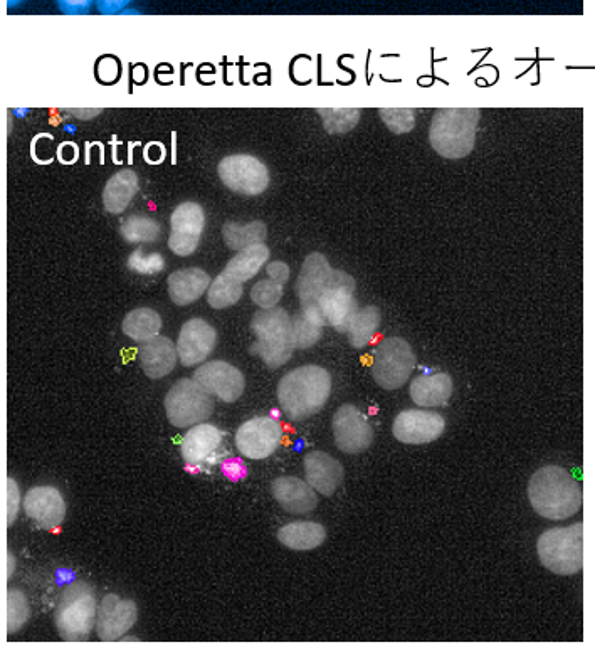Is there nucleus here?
<instances>
[{
    "label": "nucleus",
    "instance_id": "a878e982",
    "mask_svg": "<svg viewBox=\"0 0 595 647\" xmlns=\"http://www.w3.org/2000/svg\"><path fill=\"white\" fill-rule=\"evenodd\" d=\"M138 175L133 170L125 169L116 172L103 190V206L111 214H122L127 211L133 197L138 192Z\"/></svg>",
    "mask_w": 595,
    "mask_h": 647
},
{
    "label": "nucleus",
    "instance_id": "4468645a",
    "mask_svg": "<svg viewBox=\"0 0 595 647\" xmlns=\"http://www.w3.org/2000/svg\"><path fill=\"white\" fill-rule=\"evenodd\" d=\"M333 436L340 451L359 454L372 446L374 429L359 407L347 404L340 407L333 416Z\"/></svg>",
    "mask_w": 595,
    "mask_h": 647
},
{
    "label": "nucleus",
    "instance_id": "58836bf2",
    "mask_svg": "<svg viewBox=\"0 0 595 647\" xmlns=\"http://www.w3.org/2000/svg\"><path fill=\"white\" fill-rule=\"evenodd\" d=\"M380 118L394 133L411 132L416 125V115L412 110H380Z\"/></svg>",
    "mask_w": 595,
    "mask_h": 647
},
{
    "label": "nucleus",
    "instance_id": "c03bdc74",
    "mask_svg": "<svg viewBox=\"0 0 595 647\" xmlns=\"http://www.w3.org/2000/svg\"><path fill=\"white\" fill-rule=\"evenodd\" d=\"M98 78L105 83H113L118 78V63L115 59L106 58L98 64Z\"/></svg>",
    "mask_w": 595,
    "mask_h": 647
},
{
    "label": "nucleus",
    "instance_id": "20e7f679",
    "mask_svg": "<svg viewBox=\"0 0 595 647\" xmlns=\"http://www.w3.org/2000/svg\"><path fill=\"white\" fill-rule=\"evenodd\" d=\"M480 110H443L432 118L431 145L441 157L463 158L473 152Z\"/></svg>",
    "mask_w": 595,
    "mask_h": 647
},
{
    "label": "nucleus",
    "instance_id": "9d476101",
    "mask_svg": "<svg viewBox=\"0 0 595 647\" xmlns=\"http://www.w3.org/2000/svg\"><path fill=\"white\" fill-rule=\"evenodd\" d=\"M217 172L224 185L239 194L259 195L268 189V167L253 155L241 153L222 158Z\"/></svg>",
    "mask_w": 595,
    "mask_h": 647
},
{
    "label": "nucleus",
    "instance_id": "5701e85b",
    "mask_svg": "<svg viewBox=\"0 0 595 647\" xmlns=\"http://www.w3.org/2000/svg\"><path fill=\"white\" fill-rule=\"evenodd\" d=\"M140 363L147 377L158 380L172 374L177 365V345L167 337H155L143 343L140 352Z\"/></svg>",
    "mask_w": 595,
    "mask_h": 647
},
{
    "label": "nucleus",
    "instance_id": "f3484780",
    "mask_svg": "<svg viewBox=\"0 0 595 647\" xmlns=\"http://www.w3.org/2000/svg\"><path fill=\"white\" fill-rule=\"evenodd\" d=\"M446 429V421L441 414L431 411H419L409 409L395 417L392 432L397 441L404 444H429L443 436Z\"/></svg>",
    "mask_w": 595,
    "mask_h": 647
},
{
    "label": "nucleus",
    "instance_id": "c9c22d12",
    "mask_svg": "<svg viewBox=\"0 0 595 647\" xmlns=\"http://www.w3.org/2000/svg\"><path fill=\"white\" fill-rule=\"evenodd\" d=\"M283 298V285L276 283L273 279H263L253 286L251 290V300L261 308V310H269V308H276Z\"/></svg>",
    "mask_w": 595,
    "mask_h": 647
},
{
    "label": "nucleus",
    "instance_id": "1a4fd4ad",
    "mask_svg": "<svg viewBox=\"0 0 595 647\" xmlns=\"http://www.w3.org/2000/svg\"><path fill=\"white\" fill-rule=\"evenodd\" d=\"M316 306L322 311L323 318L337 332L347 333L353 315L359 310L355 301V279L343 271H333L332 281L323 291Z\"/></svg>",
    "mask_w": 595,
    "mask_h": 647
},
{
    "label": "nucleus",
    "instance_id": "aec40b11",
    "mask_svg": "<svg viewBox=\"0 0 595 647\" xmlns=\"http://www.w3.org/2000/svg\"><path fill=\"white\" fill-rule=\"evenodd\" d=\"M333 271L328 259L320 253H311L301 266L300 276L296 281V293L301 306H316L323 291L332 281Z\"/></svg>",
    "mask_w": 595,
    "mask_h": 647
},
{
    "label": "nucleus",
    "instance_id": "79ce46f5",
    "mask_svg": "<svg viewBox=\"0 0 595 647\" xmlns=\"http://www.w3.org/2000/svg\"><path fill=\"white\" fill-rule=\"evenodd\" d=\"M266 273H268V278L273 279L276 283L280 285H285L286 281L290 279V268L288 264L283 263V261H273L266 266Z\"/></svg>",
    "mask_w": 595,
    "mask_h": 647
},
{
    "label": "nucleus",
    "instance_id": "393cba45",
    "mask_svg": "<svg viewBox=\"0 0 595 647\" xmlns=\"http://www.w3.org/2000/svg\"><path fill=\"white\" fill-rule=\"evenodd\" d=\"M453 379L444 372L431 375H419L412 380L411 397L417 406L441 407L453 395Z\"/></svg>",
    "mask_w": 595,
    "mask_h": 647
},
{
    "label": "nucleus",
    "instance_id": "c85d7f7f",
    "mask_svg": "<svg viewBox=\"0 0 595 647\" xmlns=\"http://www.w3.org/2000/svg\"><path fill=\"white\" fill-rule=\"evenodd\" d=\"M268 259V246H264V242H259V244H253V246L237 251L236 256L227 263L224 273L244 283V281L253 279L261 271V268H264V264L268 263Z\"/></svg>",
    "mask_w": 595,
    "mask_h": 647
},
{
    "label": "nucleus",
    "instance_id": "6ab92c4d",
    "mask_svg": "<svg viewBox=\"0 0 595 647\" xmlns=\"http://www.w3.org/2000/svg\"><path fill=\"white\" fill-rule=\"evenodd\" d=\"M24 511L39 527L56 530L66 518V501L58 488L36 486L24 496Z\"/></svg>",
    "mask_w": 595,
    "mask_h": 647
},
{
    "label": "nucleus",
    "instance_id": "6e6552de",
    "mask_svg": "<svg viewBox=\"0 0 595 647\" xmlns=\"http://www.w3.org/2000/svg\"><path fill=\"white\" fill-rule=\"evenodd\" d=\"M165 411L175 427L197 426L212 416L214 400L197 380L182 379L165 397Z\"/></svg>",
    "mask_w": 595,
    "mask_h": 647
},
{
    "label": "nucleus",
    "instance_id": "dca6fc26",
    "mask_svg": "<svg viewBox=\"0 0 595 647\" xmlns=\"http://www.w3.org/2000/svg\"><path fill=\"white\" fill-rule=\"evenodd\" d=\"M137 619V604L133 600L120 599L115 594L105 595L101 600L96 621L100 641H120L137 624Z\"/></svg>",
    "mask_w": 595,
    "mask_h": 647
},
{
    "label": "nucleus",
    "instance_id": "7c9ffc66",
    "mask_svg": "<svg viewBox=\"0 0 595 647\" xmlns=\"http://www.w3.org/2000/svg\"><path fill=\"white\" fill-rule=\"evenodd\" d=\"M379 327L380 311L377 306H365L362 310H357L348 325L350 345L355 348L367 347L379 332Z\"/></svg>",
    "mask_w": 595,
    "mask_h": 647
},
{
    "label": "nucleus",
    "instance_id": "39448f33",
    "mask_svg": "<svg viewBox=\"0 0 595 647\" xmlns=\"http://www.w3.org/2000/svg\"><path fill=\"white\" fill-rule=\"evenodd\" d=\"M96 621L98 602L90 585L85 582L68 585L61 594L56 609L59 636L68 642L88 641Z\"/></svg>",
    "mask_w": 595,
    "mask_h": 647
},
{
    "label": "nucleus",
    "instance_id": "2f4dec72",
    "mask_svg": "<svg viewBox=\"0 0 595 647\" xmlns=\"http://www.w3.org/2000/svg\"><path fill=\"white\" fill-rule=\"evenodd\" d=\"M222 236L226 241L227 248L234 249V251H241V249L253 246L264 242L268 232H266V224L261 221L249 222V224H236V222H227L222 227Z\"/></svg>",
    "mask_w": 595,
    "mask_h": 647
},
{
    "label": "nucleus",
    "instance_id": "a211bd4d",
    "mask_svg": "<svg viewBox=\"0 0 595 647\" xmlns=\"http://www.w3.org/2000/svg\"><path fill=\"white\" fill-rule=\"evenodd\" d=\"M217 343L216 328L202 318H192L180 328L177 353L184 367L206 362Z\"/></svg>",
    "mask_w": 595,
    "mask_h": 647
},
{
    "label": "nucleus",
    "instance_id": "f704fd0d",
    "mask_svg": "<svg viewBox=\"0 0 595 647\" xmlns=\"http://www.w3.org/2000/svg\"><path fill=\"white\" fill-rule=\"evenodd\" d=\"M31 616L26 595L21 590H9L7 594V632L14 634L19 631Z\"/></svg>",
    "mask_w": 595,
    "mask_h": 647
},
{
    "label": "nucleus",
    "instance_id": "f257e3e1",
    "mask_svg": "<svg viewBox=\"0 0 595 647\" xmlns=\"http://www.w3.org/2000/svg\"><path fill=\"white\" fill-rule=\"evenodd\" d=\"M528 498L533 510L547 520H569L579 513L584 493L579 481L565 468L543 466L528 483Z\"/></svg>",
    "mask_w": 595,
    "mask_h": 647
},
{
    "label": "nucleus",
    "instance_id": "cd10ccee",
    "mask_svg": "<svg viewBox=\"0 0 595 647\" xmlns=\"http://www.w3.org/2000/svg\"><path fill=\"white\" fill-rule=\"evenodd\" d=\"M327 321L318 306H303V310L291 318V340L293 347L306 350L322 338L323 327Z\"/></svg>",
    "mask_w": 595,
    "mask_h": 647
},
{
    "label": "nucleus",
    "instance_id": "ddd939ff",
    "mask_svg": "<svg viewBox=\"0 0 595 647\" xmlns=\"http://www.w3.org/2000/svg\"><path fill=\"white\" fill-rule=\"evenodd\" d=\"M170 224H172L169 237L170 251L182 258L194 254L199 248L202 232L206 227L204 209L197 202H182L172 212Z\"/></svg>",
    "mask_w": 595,
    "mask_h": 647
},
{
    "label": "nucleus",
    "instance_id": "b1692460",
    "mask_svg": "<svg viewBox=\"0 0 595 647\" xmlns=\"http://www.w3.org/2000/svg\"><path fill=\"white\" fill-rule=\"evenodd\" d=\"M211 283V276L204 269H179L169 276L170 300L174 301L175 305H190L209 290Z\"/></svg>",
    "mask_w": 595,
    "mask_h": 647
},
{
    "label": "nucleus",
    "instance_id": "9b49d317",
    "mask_svg": "<svg viewBox=\"0 0 595 647\" xmlns=\"http://www.w3.org/2000/svg\"><path fill=\"white\" fill-rule=\"evenodd\" d=\"M180 453L190 469L206 471L221 463L224 456V432L212 424L192 426L180 444Z\"/></svg>",
    "mask_w": 595,
    "mask_h": 647
},
{
    "label": "nucleus",
    "instance_id": "412c9836",
    "mask_svg": "<svg viewBox=\"0 0 595 647\" xmlns=\"http://www.w3.org/2000/svg\"><path fill=\"white\" fill-rule=\"evenodd\" d=\"M305 476L313 490L333 496L343 481L342 464L330 454L313 451L305 456Z\"/></svg>",
    "mask_w": 595,
    "mask_h": 647
},
{
    "label": "nucleus",
    "instance_id": "2eb2a0df",
    "mask_svg": "<svg viewBox=\"0 0 595 647\" xmlns=\"http://www.w3.org/2000/svg\"><path fill=\"white\" fill-rule=\"evenodd\" d=\"M194 379L202 385V389L227 404L236 402L246 389L243 372L221 360L204 363L195 370Z\"/></svg>",
    "mask_w": 595,
    "mask_h": 647
},
{
    "label": "nucleus",
    "instance_id": "423d86ee",
    "mask_svg": "<svg viewBox=\"0 0 595 647\" xmlns=\"http://www.w3.org/2000/svg\"><path fill=\"white\" fill-rule=\"evenodd\" d=\"M537 552L545 569L553 574H579L584 567V525L552 528L538 538Z\"/></svg>",
    "mask_w": 595,
    "mask_h": 647
},
{
    "label": "nucleus",
    "instance_id": "4c0bfd02",
    "mask_svg": "<svg viewBox=\"0 0 595 647\" xmlns=\"http://www.w3.org/2000/svg\"><path fill=\"white\" fill-rule=\"evenodd\" d=\"M325 118V128L328 132L340 133L352 130L360 118L359 110H320Z\"/></svg>",
    "mask_w": 595,
    "mask_h": 647
},
{
    "label": "nucleus",
    "instance_id": "72a5a7b5",
    "mask_svg": "<svg viewBox=\"0 0 595 647\" xmlns=\"http://www.w3.org/2000/svg\"><path fill=\"white\" fill-rule=\"evenodd\" d=\"M123 239L132 244L157 241L160 236V224L147 216H130L120 226Z\"/></svg>",
    "mask_w": 595,
    "mask_h": 647
},
{
    "label": "nucleus",
    "instance_id": "7ed1b4c3",
    "mask_svg": "<svg viewBox=\"0 0 595 647\" xmlns=\"http://www.w3.org/2000/svg\"><path fill=\"white\" fill-rule=\"evenodd\" d=\"M251 330L256 335L251 352L261 357L269 369H280L288 363L295 347L291 340V316L286 310H259L251 320Z\"/></svg>",
    "mask_w": 595,
    "mask_h": 647
},
{
    "label": "nucleus",
    "instance_id": "ea45409f",
    "mask_svg": "<svg viewBox=\"0 0 595 647\" xmlns=\"http://www.w3.org/2000/svg\"><path fill=\"white\" fill-rule=\"evenodd\" d=\"M19 503H21V491H19L16 481L9 478L7 479V523L9 525H12L16 520Z\"/></svg>",
    "mask_w": 595,
    "mask_h": 647
},
{
    "label": "nucleus",
    "instance_id": "bb28decb",
    "mask_svg": "<svg viewBox=\"0 0 595 647\" xmlns=\"http://www.w3.org/2000/svg\"><path fill=\"white\" fill-rule=\"evenodd\" d=\"M327 538L325 527L316 521H295L278 532V540L296 552H310L320 547Z\"/></svg>",
    "mask_w": 595,
    "mask_h": 647
},
{
    "label": "nucleus",
    "instance_id": "c756f323",
    "mask_svg": "<svg viewBox=\"0 0 595 647\" xmlns=\"http://www.w3.org/2000/svg\"><path fill=\"white\" fill-rule=\"evenodd\" d=\"M123 333L135 342L145 343L158 337L162 330V318L152 308H138L125 316Z\"/></svg>",
    "mask_w": 595,
    "mask_h": 647
},
{
    "label": "nucleus",
    "instance_id": "f8f14e48",
    "mask_svg": "<svg viewBox=\"0 0 595 647\" xmlns=\"http://www.w3.org/2000/svg\"><path fill=\"white\" fill-rule=\"evenodd\" d=\"M283 427L273 417H254L244 422L236 432V448L244 458L266 459L280 448Z\"/></svg>",
    "mask_w": 595,
    "mask_h": 647
},
{
    "label": "nucleus",
    "instance_id": "0eeeda50",
    "mask_svg": "<svg viewBox=\"0 0 595 647\" xmlns=\"http://www.w3.org/2000/svg\"><path fill=\"white\" fill-rule=\"evenodd\" d=\"M416 363V353L404 338H385L375 348L372 375L382 389H401L416 369Z\"/></svg>",
    "mask_w": 595,
    "mask_h": 647
},
{
    "label": "nucleus",
    "instance_id": "4be33fe9",
    "mask_svg": "<svg viewBox=\"0 0 595 647\" xmlns=\"http://www.w3.org/2000/svg\"><path fill=\"white\" fill-rule=\"evenodd\" d=\"M271 491H273L274 500L293 515H306L315 510L318 505L315 490L311 488L308 481L305 483L295 476H281L274 479Z\"/></svg>",
    "mask_w": 595,
    "mask_h": 647
},
{
    "label": "nucleus",
    "instance_id": "e433bc0d",
    "mask_svg": "<svg viewBox=\"0 0 595 647\" xmlns=\"http://www.w3.org/2000/svg\"><path fill=\"white\" fill-rule=\"evenodd\" d=\"M128 268L138 274H152L162 273L165 268V259L162 254L152 253L145 254L142 249H135L130 258H128Z\"/></svg>",
    "mask_w": 595,
    "mask_h": 647
},
{
    "label": "nucleus",
    "instance_id": "a18cd8bd",
    "mask_svg": "<svg viewBox=\"0 0 595 647\" xmlns=\"http://www.w3.org/2000/svg\"><path fill=\"white\" fill-rule=\"evenodd\" d=\"M19 2H22V0H7V6L14 7L17 6Z\"/></svg>",
    "mask_w": 595,
    "mask_h": 647
},
{
    "label": "nucleus",
    "instance_id": "f03ea898",
    "mask_svg": "<svg viewBox=\"0 0 595 647\" xmlns=\"http://www.w3.org/2000/svg\"><path fill=\"white\" fill-rule=\"evenodd\" d=\"M332 394V377L318 365L298 367L280 380L278 402L281 411L293 421L315 416Z\"/></svg>",
    "mask_w": 595,
    "mask_h": 647
},
{
    "label": "nucleus",
    "instance_id": "37998d69",
    "mask_svg": "<svg viewBox=\"0 0 595 647\" xmlns=\"http://www.w3.org/2000/svg\"><path fill=\"white\" fill-rule=\"evenodd\" d=\"M132 0H96L98 4V11L105 16H113V14H120V12L127 9L128 4Z\"/></svg>",
    "mask_w": 595,
    "mask_h": 647
},
{
    "label": "nucleus",
    "instance_id": "a19ab883",
    "mask_svg": "<svg viewBox=\"0 0 595 647\" xmlns=\"http://www.w3.org/2000/svg\"><path fill=\"white\" fill-rule=\"evenodd\" d=\"M59 9L68 14V16H81V14H88L90 12L93 0H56Z\"/></svg>",
    "mask_w": 595,
    "mask_h": 647
},
{
    "label": "nucleus",
    "instance_id": "473e14b6",
    "mask_svg": "<svg viewBox=\"0 0 595 647\" xmlns=\"http://www.w3.org/2000/svg\"><path fill=\"white\" fill-rule=\"evenodd\" d=\"M241 296H243V283L227 273L219 274L207 290V301L216 310H224L236 305L237 301L241 300Z\"/></svg>",
    "mask_w": 595,
    "mask_h": 647
}]
</instances>
